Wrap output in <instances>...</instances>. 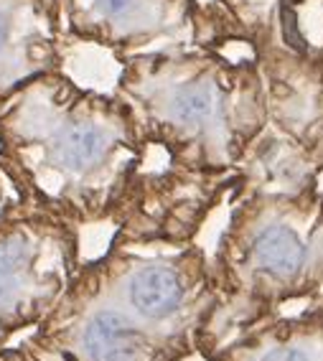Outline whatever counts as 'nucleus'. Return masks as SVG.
I'll list each match as a JSON object with an SVG mask.
<instances>
[{
	"mask_svg": "<svg viewBox=\"0 0 323 361\" xmlns=\"http://www.w3.org/2000/svg\"><path fill=\"white\" fill-rule=\"evenodd\" d=\"M255 59L265 92V133L323 163V44L265 46Z\"/></svg>",
	"mask_w": 323,
	"mask_h": 361,
	"instance_id": "423d86ee",
	"label": "nucleus"
},
{
	"mask_svg": "<svg viewBox=\"0 0 323 361\" xmlns=\"http://www.w3.org/2000/svg\"><path fill=\"white\" fill-rule=\"evenodd\" d=\"M66 41L59 0H0V99L66 69Z\"/></svg>",
	"mask_w": 323,
	"mask_h": 361,
	"instance_id": "0eeeda50",
	"label": "nucleus"
},
{
	"mask_svg": "<svg viewBox=\"0 0 323 361\" xmlns=\"http://www.w3.org/2000/svg\"><path fill=\"white\" fill-rule=\"evenodd\" d=\"M250 49L265 46H308L300 28V8L308 0H217Z\"/></svg>",
	"mask_w": 323,
	"mask_h": 361,
	"instance_id": "6e6552de",
	"label": "nucleus"
},
{
	"mask_svg": "<svg viewBox=\"0 0 323 361\" xmlns=\"http://www.w3.org/2000/svg\"><path fill=\"white\" fill-rule=\"evenodd\" d=\"M23 199L18 183L13 180V176L8 173L6 163L0 161V214H6L11 207H16L18 201Z\"/></svg>",
	"mask_w": 323,
	"mask_h": 361,
	"instance_id": "1a4fd4ad",
	"label": "nucleus"
},
{
	"mask_svg": "<svg viewBox=\"0 0 323 361\" xmlns=\"http://www.w3.org/2000/svg\"><path fill=\"white\" fill-rule=\"evenodd\" d=\"M323 226V209L308 188L293 196H255L234 216L224 255L229 275L262 293L303 285L313 275L316 237Z\"/></svg>",
	"mask_w": 323,
	"mask_h": 361,
	"instance_id": "39448f33",
	"label": "nucleus"
},
{
	"mask_svg": "<svg viewBox=\"0 0 323 361\" xmlns=\"http://www.w3.org/2000/svg\"><path fill=\"white\" fill-rule=\"evenodd\" d=\"M59 13L66 39L104 49L117 61L245 44L217 0H59Z\"/></svg>",
	"mask_w": 323,
	"mask_h": 361,
	"instance_id": "7ed1b4c3",
	"label": "nucleus"
},
{
	"mask_svg": "<svg viewBox=\"0 0 323 361\" xmlns=\"http://www.w3.org/2000/svg\"><path fill=\"white\" fill-rule=\"evenodd\" d=\"M145 148L128 104L66 69L0 99V161L28 201L69 221L125 204Z\"/></svg>",
	"mask_w": 323,
	"mask_h": 361,
	"instance_id": "f257e3e1",
	"label": "nucleus"
},
{
	"mask_svg": "<svg viewBox=\"0 0 323 361\" xmlns=\"http://www.w3.org/2000/svg\"><path fill=\"white\" fill-rule=\"evenodd\" d=\"M115 94L128 104L145 145L183 166L232 171L267 125L257 59L226 51L140 54L117 61Z\"/></svg>",
	"mask_w": 323,
	"mask_h": 361,
	"instance_id": "f03ea898",
	"label": "nucleus"
},
{
	"mask_svg": "<svg viewBox=\"0 0 323 361\" xmlns=\"http://www.w3.org/2000/svg\"><path fill=\"white\" fill-rule=\"evenodd\" d=\"M262 361H310V359H308L305 351H300V348L285 346V348H275V351H270Z\"/></svg>",
	"mask_w": 323,
	"mask_h": 361,
	"instance_id": "9d476101",
	"label": "nucleus"
},
{
	"mask_svg": "<svg viewBox=\"0 0 323 361\" xmlns=\"http://www.w3.org/2000/svg\"><path fill=\"white\" fill-rule=\"evenodd\" d=\"M77 272L69 219L26 196L0 214V326L44 316L66 295Z\"/></svg>",
	"mask_w": 323,
	"mask_h": 361,
	"instance_id": "20e7f679",
	"label": "nucleus"
},
{
	"mask_svg": "<svg viewBox=\"0 0 323 361\" xmlns=\"http://www.w3.org/2000/svg\"><path fill=\"white\" fill-rule=\"evenodd\" d=\"M321 13H323V0H321Z\"/></svg>",
	"mask_w": 323,
	"mask_h": 361,
	"instance_id": "9b49d317",
	"label": "nucleus"
}]
</instances>
